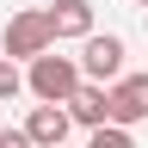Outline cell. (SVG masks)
I'll list each match as a JSON object with an SVG mask.
<instances>
[{"label": "cell", "mask_w": 148, "mask_h": 148, "mask_svg": "<svg viewBox=\"0 0 148 148\" xmlns=\"http://www.w3.org/2000/svg\"><path fill=\"white\" fill-rule=\"evenodd\" d=\"M18 92H31L25 74H18V62H6V56H0V99H18Z\"/></svg>", "instance_id": "8"}, {"label": "cell", "mask_w": 148, "mask_h": 148, "mask_svg": "<svg viewBox=\"0 0 148 148\" xmlns=\"http://www.w3.org/2000/svg\"><path fill=\"white\" fill-rule=\"evenodd\" d=\"M18 130H25L37 148H68V130H74V117H68V105H31V117L18 123Z\"/></svg>", "instance_id": "5"}, {"label": "cell", "mask_w": 148, "mask_h": 148, "mask_svg": "<svg viewBox=\"0 0 148 148\" xmlns=\"http://www.w3.org/2000/svg\"><path fill=\"white\" fill-rule=\"evenodd\" d=\"M25 86H31V99L37 105H68L74 92L86 86V74H80V56H37V62L25 68Z\"/></svg>", "instance_id": "1"}, {"label": "cell", "mask_w": 148, "mask_h": 148, "mask_svg": "<svg viewBox=\"0 0 148 148\" xmlns=\"http://www.w3.org/2000/svg\"><path fill=\"white\" fill-rule=\"evenodd\" d=\"M56 49V31H49V12H37V6H25V12H12L6 18V37H0V56L6 62H37V56H49Z\"/></svg>", "instance_id": "2"}, {"label": "cell", "mask_w": 148, "mask_h": 148, "mask_svg": "<svg viewBox=\"0 0 148 148\" xmlns=\"http://www.w3.org/2000/svg\"><path fill=\"white\" fill-rule=\"evenodd\" d=\"M142 117H148V74H123V80L111 86V123L136 130Z\"/></svg>", "instance_id": "4"}, {"label": "cell", "mask_w": 148, "mask_h": 148, "mask_svg": "<svg viewBox=\"0 0 148 148\" xmlns=\"http://www.w3.org/2000/svg\"><path fill=\"white\" fill-rule=\"evenodd\" d=\"M68 117L80 123V130H92V136L111 130V92H105V86H80V92L68 99Z\"/></svg>", "instance_id": "7"}, {"label": "cell", "mask_w": 148, "mask_h": 148, "mask_svg": "<svg viewBox=\"0 0 148 148\" xmlns=\"http://www.w3.org/2000/svg\"><path fill=\"white\" fill-rule=\"evenodd\" d=\"M80 74H86V86H117L123 80V37L117 31H99V37H86L80 43Z\"/></svg>", "instance_id": "3"}, {"label": "cell", "mask_w": 148, "mask_h": 148, "mask_svg": "<svg viewBox=\"0 0 148 148\" xmlns=\"http://www.w3.org/2000/svg\"><path fill=\"white\" fill-rule=\"evenodd\" d=\"M142 25H148V12H142Z\"/></svg>", "instance_id": "12"}, {"label": "cell", "mask_w": 148, "mask_h": 148, "mask_svg": "<svg viewBox=\"0 0 148 148\" xmlns=\"http://www.w3.org/2000/svg\"><path fill=\"white\" fill-rule=\"evenodd\" d=\"M86 148H136V136H130V130H99V136H86Z\"/></svg>", "instance_id": "9"}, {"label": "cell", "mask_w": 148, "mask_h": 148, "mask_svg": "<svg viewBox=\"0 0 148 148\" xmlns=\"http://www.w3.org/2000/svg\"><path fill=\"white\" fill-rule=\"evenodd\" d=\"M49 12V31H56V43H62V37H99L92 31V0H56V6H43Z\"/></svg>", "instance_id": "6"}, {"label": "cell", "mask_w": 148, "mask_h": 148, "mask_svg": "<svg viewBox=\"0 0 148 148\" xmlns=\"http://www.w3.org/2000/svg\"><path fill=\"white\" fill-rule=\"evenodd\" d=\"M136 6H142V12H148V0H136Z\"/></svg>", "instance_id": "11"}, {"label": "cell", "mask_w": 148, "mask_h": 148, "mask_svg": "<svg viewBox=\"0 0 148 148\" xmlns=\"http://www.w3.org/2000/svg\"><path fill=\"white\" fill-rule=\"evenodd\" d=\"M0 148H37V142L25 136V130H0Z\"/></svg>", "instance_id": "10"}]
</instances>
